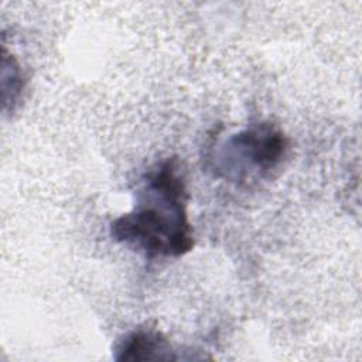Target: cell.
Segmentation results:
<instances>
[{"label":"cell","instance_id":"cell-1","mask_svg":"<svg viewBox=\"0 0 362 362\" xmlns=\"http://www.w3.org/2000/svg\"><path fill=\"white\" fill-rule=\"evenodd\" d=\"M187 201L178 163L167 158L144 174L134 206L110 223V235L151 259L182 256L194 246Z\"/></svg>","mask_w":362,"mask_h":362},{"label":"cell","instance_id":"cell-2","mask_svg":"<svg viewBox=\"0 0 362 362\" xmlns=\"http://www.w3.org/2000/svg\"><path fill=\"white\" fill-rule=\"evenodd\" d=\"M287 150L288 139L283 130L270 122H260L228 137L214 161L225 178L246 181L270 175L283 163Z\"/></svg>","mask_w":362,"mask_h":362},{"label":"cell","instance_id":"cell-3","mask_svg":"<svg viewBox=\"0 0 362 362\" xmlns=\"http://www.w3.org/2000/svg\"><path fill=\"white\" fill-rule=\"evenodd\" d=\"M171 344L153 328H137L124 335L115 348L116 361H170Z\"/></svg>","mask_w":362,"mask_h":362},{"label":"cell","instance_id":"cell-4","mask_svg":"<svg viewBox=\"0 0 362 362\" xmlns=\"http://www.w3.org/2000/svg\"><path fill=\"white\" fill-rule=\"evenodd\" d=\"M1 86H3V109L7 106L13 112L18 99L21 96L24 88V78L20 69L18 62L13 55H7L6 49L3 52V75H1Z\"/></svg>","mask_w":362,"mask_h":362}]
</instances>
